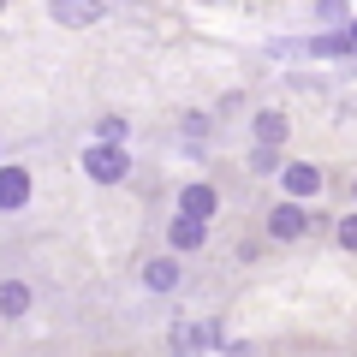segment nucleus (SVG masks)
Listing matches in <instances>:
<instances>
[{"label": "nucleus", "mask_w": 357, "mask_h": 357, "mask_svg": "<svg viewBox=\"0 0 357 357\" xmlns=\"http://www.w3.org/2000/svg\"><path fill=\"white\" fill-rule=\"evenodd\" d=\"M280 185H286V197H316V191H321V173H316L310 161H292V167L280 173Z\"/></svg>", "instance_id": "nucleus-5"}, {"label": "nucleus", "mask_w": 357, "mask_h": 357, "mask_svg": "<svg viewBox=\"0 0 357 357\" xmlns=\"http://www.w3.org/2000/svg\"><path fill=\"white\" fill-rule=\"evenodd\" d=\"M345 36H351V54H357V18H351V24H345Z\"/></svg>", "instance_id": "nucleus-16"}, {"label": "nucleus", "mask_w": 357, "mask_h": 357, "mask_svg": "<svg viewBox=\"0 0 357 357\" xmlns=\"http://www.w3.org/2000/svg\"><path fill=\"white\" fill-rule=\"evenodd\" d=\"M215 203H220L215 185H185V191H178V215H185V220H208Z\"/></svg>", "instance_id": "nucleus-2"}, {"label": "nucleus", "mask_w": 357, "mask_h": 357, "mask_svg": "<svg viewBox=\"0 0 357 357\" xmlns=\"http://www.w3.org/2000/svg\"><path fill=\"white\" fill-rule=\"evenodd\" d=\"M167 238H173V250H197V244L208 238V227H203V220H185V215H173Z\"/></svg>", "instance_id": "nucleus-8"}, {"label": "nucleus", "mask_w": 357, "mask_h": 357, "mask_svg": "<svg viewBox=\"0 0 357 357\" xmlns=\"http://www.w3.org/2000/svg\"><path fill=\"white\" fill-rule=\"evenodd\" d=\"M220 357H262V351H256V345H244V340H232V345H227Z\"/></svg>", "instance_id": "nucleus-15"}, {"label": "nucleus", "mask_w": 357, "mask_h": 357, "mask_svg": "<svg viewBox=\"0 0 357 357\" xmlns=\"http://www.w3.org/2000/svg\"><path fill=\"white\" fill-rule=\"evenodd\" d=\"M256 143H262V149H280L286 143V114L262 107V114H256Z\"/></svg>", "instance_id": "nucleus-7"}, {"label": "nucleus", "mask_w": 357, "mask_h": 357, "mask_svg": "<svg viewBox=\"0 0 357 357\" xmlns=\"http://www.w3.org/2000/svg\"><path fill=\"white\" fill-rule=\"evenodd\" d=\"M54 18H60V24H96V18H102V6H77V0H60V6H54Z\"/></svg>", "instance_id": "nucleus-11"}, {"label": "nucleus", "mask_w": 357, "mask_h": 357, "mask_svg": "<svg viewBox=\"0 0 357 357\" xmlns=\"http://www.w3.org/2000/svg\"><path fill=\"white\" fill-rule=\"evenodd\" d=\"M304 227H310V215L298 203H274V215H268V232H274V238H298Z\"/></svg>", "instance_id": "nucleus-4"}, {"label": "nucleus", "mask_w": 357, "mask_h": 357, "mask_svg": "<svg viewBox=\"0 0 357 357\" xmlns=\"http://www.w3.org/2000/svg\"><path fill=\"white\" fill-rule=\"evenodd\" d=\"M197 351V328H173V357H191Z\"/></svg>", "instance_id": "nucleus-12"}, {"label": "nucleus", "mask_w": 357, "mask_h": 357, "mask_svg": "<svg viewBox=\"0 0 357 357\" xmlns=\"http://www.w3.org/2000/svg\"><path fill=\"white\" fill-rule=\"evenodd\" d=\"M30 203V173L24 167H0V208H24Z\"/></svg>", "instance_id": "nucleus-3"}, {"label": "nucleus", "mask_w": 357, "mask_h": 357, "mask_svg": "<svg viewBox=\"0 0 357 357\" xmlns=\"http://www.w3.org/2000/svg\"><path fill=\"white\" fill-rule=\"evenodd\" d=\"M30 310V286L24 280H6L0 286V316H24Z\"/></svg>", "instance_id": "nucleus-10"}, {"label": "nucleus", "mask_w": 357, "mask_h": 357, "mask_svg": "<svg viewBox=\"0 0 357 357\" xmlns=\"http://www.w3.org/2000/svg\"><path fill=\"white\" fill-rule=\"evenodd\" d=\"M143 280H149L155 292H173V286L185 280V274H178V262H173V256H155V262L143 268Z\"/></svg>", "instance_id": "nucleus-9"}, {"label": "nucleus", "mask_w": 357, "mask_h": 357, "mask_svg": "<svg viewBox=\"0 0 357 357\" xmlns=\"http://www.w3.org/2000/svg\"><path fill=\"white\" fill-rule=\"evenodd\" d=\"M304 54H316V60H345V54H351V36H345V30H321V36L304 42Z\"/></svg>", "instance_id": "nucleus-6"}, {"label": "nucleus", "mask_w": 357, "mask_h": 357, "mask_svg": "<svg viewBox=\"0 0 357 357\" xmlns=\"http://www.w3.org/2000/svg\"><path fill=\"white\" fill-rule=\"evenodd\" d=\"M84 173L102 178V185H119V178L131 173V161H126V149H102V143H89V149H84Z\"/></svg>", "instance_id": "nucleus-1"}, {"label": "nucleus", "mask_w": 357, "mask_h": 357, "mask_svg": "<svg viewBox=\"0 0 357 357\" xmlns=\"http://www.w3.org/2000/svg\"><path fill=\"white\" fill-rule=\"evenodd\" d=\"M340 244H345V250H357V215L340 220Z\"/></svg>", "instance_id": "nucleus-14"}, {"label": "nucleus", "mask_w": 357, "mask_h": 357, "mask_svg": "<svg viewBox=\"0 0 357 357\" xmlns=\"http://www.w3.org/2000/svg\"><path fill=\"white\" fill-rule=\"evenodd\" d=\"M316 18H321V24H345V6H340V0H328V6H316Z\"/></svg>", "instance_id": "nucleus-13"}]
</instances>
